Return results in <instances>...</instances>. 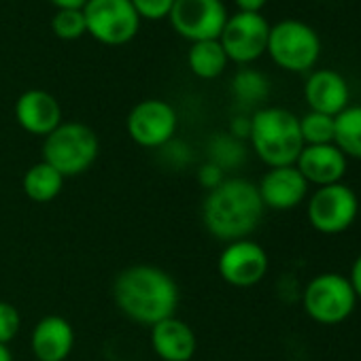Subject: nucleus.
Masks as SVG:
<instances>
[{
    "label": "nucleus",
    "instance_id": "nucleus-1",
    "mask_svg": "<svg viewBox=\"0 0 361 361\" xmlns=\"http://www.w3.org/2000/svg\"><path fill=\"white\" fill-rule=\"evenodd\" d=\"M178 300L180 293L172 274L151 264L128 266L113 281V302L117 310L136 325L153 327L174 317Z\"/></svg>",
    "mask_w": 361,
    "mask_h": 361
},
{
    "label": "nucleus",
    "instance_id": "nucleus-2",
    "mask_svg": "<svg viewBox=\"0 0 361 361\" xmlns=\"http://www.w3.org/2000/svg\"><path fill=\"white\" fill-rule=\"evenodd\" d=\"M264 211L257 183L243 176H230L217 190L207 192L202 224L213 238L228 245L249 238L262 224Z\"/></svg>",
    "mask_w": 361,
    "mask_h": 361
},
{
    "label": "nucleus",
    "instance_id": "nucleus-3",
    "mask_svg": "<svg viewBox=\"0 0 361 361\" xmlns=\"http://www.w3.org/2000/svg\"><path fill=\"white\" fill-rule=\"evenodd\" d=\"M247 142L268 168L295 166L304 149L300 117L283 106H262L251 115Z\"/></svg>",
    "mask_w": 361,
    "mask_h": 361
},
{
    "label": "nucleus",
    "instance_id": "nucleus-4",
    "mask_svg": "<svg viewBox=\"0 0 361 361\" xmlns=\"http://www.w3.org/2000/svg\"><path fill=\"white\" fill-rule=\"evenodd\" d=\"M43 161L54 166L64 178L85 174L98 159V134L83 121H62L43 138Z\"/></svg>",
    "mask_w": 361,
    "mask_h": 361
},
{
    "label": "nucleus",
    "instance_id": "nucleus-5",
    "mask_svg": "<svg viewBox=\"0 0 361 361\" xmlns=\"http://www.w3.org/2000/svg\"><path fill=\"white\" fill-rule=\"evenodd\" d=\"M321 37L302 20H281L270 24L266 54L270 60L287 73H310L321 58Z\"/></svg>",
    "mask_w": 361,
    "mask_h": 361
},
{
    "label": "nucleus",
    "instance_id": "nucleus-6",
    "mask_svg": "<svg viewBox=\"0 0 361 361\" xmlns=\"http://www.w3.org/2000/svg\"><path fill=\"white\" fill-rule=\"evenodd\" d=\"M302 306L314 323L338 325L353 314L357 295L344 274L323 272L310 279L304 287Z\"/></svg>",
    "mask_w": 361,
    "mask_h": 361
},
{
    "label": "nucleus",
    "instance_id": "nucleus-7",
    "mask_svg": "<svg viewBox=\"0 0 361 361\" xmlns=\"http://www.w3.org/2000/svg\"><path fill=\"white\" fill-rule=\"evenodd\" d=\"M81 11L87 35L106 47H121L134 41L142 22L130 0H87Z\"/></svg>",
    "mask_w": 361,
    "mask_h": 361
},
{
    "label": "nucleus",
    "instance_id": "nucleus-8",
    "mask_svg": "<svg viewBox=\"0 0 361 361\" xmlns=\"http://www.w3.org/2000/svg\"><path fill=\"white\" fill-rule=\"evenodd\" d=\"M361 204L353 188L334 183L317 188L306 204V219L312 230L325 236H338L346 232L359 217Z\"/></svg>",
    "mask_w": 361,
    "mask_h": 361
},
{
    "label": "nucleus",
    "instance_id": "nucleus-9",
    "mask_svg": "<svg viewBox=\"0 0 361 361\" xmlns=\"http://www.w3.org/2000/svg\"><path fill=\"white\" fill-rule=\"evenodd\" d=\"M128 136L142 149H161L176 138L178 115L176 109L161 98H147L136 102L126 119Z\"/></svg>",
    "mask_w": 361,
    "mask_h": 361
},
{
    "label": "nucleus",
    "instance_id": "nucleus-10",
    "mask_svg": "<svg viewBox=\"0 0 361 361\" xmlns=\"http://www.w3.org/2000/svg\"><path fill=\"white\" fill-rule=\"evenodd\" d=\"M268 35L270 22L262 13L236 11L228 18L219 43L230 62L238 66H251L266 54Z\"/></svg>",
    "mask_w": 361,
    "mask_h": 361
},
{
    "label": "nucleus",
    "instance_id": "nucleus-11",
    "mask_svg": "<svg viewBox=\"0 0 361 361\" xmlns=\"http://www.w3.org/2000/svg\"><path fill=\"white\" fill-rule=\"evenodd\" d=\"M228 18L224 0H174L168 22L178 37L198 43L219 39Z\"/></svg>",
    "mask_w": 361,
    "mask_h": 361
},
{
    "label": "nucleus",
    "instance_id": "nucleus-12",
    "mask_svg": "<svg viewBox=\"0 0 361 361\" xmlns=\"http://www.w3.org/2000/svg\"><path fill=\"white\" fill-rule=\"evenodd\" d=\"M268 268L270 259L266 249L251 238L228 243L217 257V272L221 281L236 289L255 287L266 279Z\"/></svg>",
    "mask_w": 361,
    "mask_h": 361
},
{
    "label": "nucleus",
    "instance_id": "nucleus-13",
    "mask_svg": "<svg viewBox=\"0 0 361 361\" xmlns=\"http://www.w3.org/2000/svg\"><path fill=\"white\" fill-rule=\"evenodd\" d=\"M13 115L18 126L30 134L45 138L49 136L64 119H62V106L58 98L41 87L26 90L18 96L13 104Z\"/></svg>",
    "mask_w": 361,
    "mask_h": 361
},
{
    "label": "nucleus",
    "instance_id": "nucleus-14",
    "mask_svg": "<svg viewBox=\"0 0 361 361\" xmlns=\"http://www.w3.org/2000/svg\"><path fill=\"white\" fill-rule=\"evenodd\" d=\"M310 185L295 166L268 168L257 183V192L264 209L270 211H293L308 198Z\"/></svg>",
    "mask_w": 361,
    "mask_h": 361
},
{
    "label": "nucleus",
    "instance_id": "nucleus-15",
    "mask_svg": "<svg viewBox=\"0 0 361 361\" xmlns=\"http://www.w3.org/2000/svg\"><path fill=\"white\" fill-rule=\"evenodd\" d=\"M304 100L310 111L336 117L350 104V85L338 71L317 68L306 77Z\"/></svg>",
    "mask_w": 361,
    "mask_h": 361
},
{
    "label": "nucleus",
    "instance_id": "nucleus-16",
    "mask_svg": "<svg viewBox=\"0 0 361 361\" xmlns=\"http://www.w3.org/2000/svg\"><path fill=\"white\" fill-rule=\"evenodd\" d=\"M149 342L159 361H192L198 350L196 331L176 314L149 327Z\"/></svg>",
    "mask_w": 361,
    "mask_h": 361
},
{
    "label": "nucleus",
    "instance_id": "nucleus-17",
    "mask_svg": "<svg viewBox=\"0 0 361 361\" xmlns=\"http://www.w3.org/2000/svg\"><path fill=\"white\" fill-rule=\"evenodd\" d=\"M295 168L306 178L308 185L327 188L334 183H342L348 168L346 155L331 145H306L295 161Z\"/></svg>",
    "mask_w": 361,
    "mask_h": 361
},
{
    "label": "nucleus",
    "instance_id": "nucleus-18",
    "mask_svg": "<svg viewBox=\"0 0 361 361\" xmlns=\"http://www.w3.org/2000/svg\"><path fill=\"white\" fill-rule=\"evenodd\" d=\"M75 348V327L62 314H45L30 331V350L37 361H66Z\"/></svg>",
    "mask_w": 361,
    "mask_h": 361
},
{
    "label": "nucleus",
    "instance_id": "nucleus-19",
    "mask_svg": "<svg viewBox=\"0 0 361 361\" xmlns=\"http://www.w3.org/2000/svg\"><path fill=\"white\" fill-rule=\"evenodd\" d=\"M64 183H66V178L54 166L41 159L24 172L22 190L28 200L37 204H47V202H54L62 194Z\"/></svg>",
    "mask_w": 361,
    "mask_h": 361
},
{
    "label": "nucleus",
    "instance_id": "nucleus-20",
    "mask_svg": "<svg viewBox=\"0 0 361 361\" xmlns=\"http://www.w3.org/2000/svg\"><path fill=\"white\" fill-rule=\"evenodd\" d=\"M228 64H230V60H228L219 39L198 41V43H192L188 49V66H190L192 75L198 79H204V81L219 79L226 73Z\"/></svg>",
    "mask_w": 361,
    "mask_h": 361
},
{
    "label": "nucleus",
    "instance_id": "nucleus-21",
    "mask_svg": "<svg viewBox=\"0 0 361 361\" xmlns=\"http://www.w3.org/2000/svg\"><path fill=\"white\" fill-rule=\"evenodd\" d=\"M334 145L346 155V159L361 161V104H348L336 115Z\"/></svg>",
    "mask_w": 361,
    "mask_h": 361
},
{
    "label": "nucleus",
    "instance_id": "nucleus-22",
    "mask_svg": "<svg viewBox=\"0 0 361 361\" xmlns=\"http://www.w3.org/2000/svg\"><path fill=\"white\" fill-rule=\"evenodd\" d=\"M207 155H209L207 161H213L224 172H230V170H238L247 161L249 151H247V142L234 138L230 132H219L211 136L207 145Z\"/></svg>",
    "mask_w": 361,
    "mask_h": 361
},
{
    "label": "nucleus",
    "instance_id": "nucleus-23",
    "mask_svg": "<svg viewBox=\"0 0 361 361\" xmlns=\"http://www.w3.org/2000/svg\"><path fill=\"white\" fill-rule=\"evenodd\" d=\"M232 94L240 104L255 106L270 96V81L262 71L240 66V71L232 77Z\"/></svg>",
    "mask_w": 361,
    "mask_h": 361
},
{
    "label": "nucleus",
    "instance_id": "nucleus-24",
    "mask_svg": "<svg viewBox=\"0 0 361 361\" xmlns=\"http://www.w3.org/2000/svg\"><path fill=\"white\" fill-rule=\"evenodd\" d=\"M300 132L304 147L306 145H331L334 132H336V117L308 111L304 117H300Z\"/></svg>",
    "mask_w": 361,
    "mask_h": 361
},
{
    "label": "nucleus",
    "instance_id": "nucleus-25",
    "mask_svg": "<svg viewBox=\"0 0 361 361\" xmlns=\"http://www.w3.org/2000/svg\"><path fill=\"white\" fill-rule=\"evenodd\" d=\"M51 32L62 41L81 39L83 35H87L83 11L81 9H60V11H56L54 18H51Z\"/></svg>",
    "mask_w": 361,
    "mask_h": 361
},
{
    "label": "nucleus",
    "instance_id": "nucleus-26",
    "mask_svg": "<svg viewBox=\"0 0 361 361\" xmlns=\"http://www.w3.org/2000/svg\"><path fill=\"white\" fill-rule=\"evenodd\" d=\"M22 331V312L16 304L0 300V344L9 346Z\"/></svg>",
    "mask_w": 361,
    "mask_h": 361
},
{
    "label": "nucleus",
    "instance_id": "nucleus-27",
    "mask_svg": "<svg viewBox=\"0 0 361 361\" xmlns=\"http://www.w3.org/2000/svg\"><path fill=\"white\" fill-rule=\"evenodd\" d=\"M130 3L140 20L159 22V20H168L174 0H130Z\"/></svg>",
    "mask_w": 361,
    "mask_h": 361
},
{
    "label": "nucleus",
    "instance_id": "nucleus-28",
    "mask_svg": "<svg viewBox=\"0 0 361 361\" xmlns=\"http://www.w3.org/2000/svg\"><path fill=\"white\" fill-rule=\"evenodd\" d=\"M196 178H198V185H200L202 190L213 192V190H217V188L224 183V180H226L228 176H226V172H224L219 166H215L213 161H204V164L198 166Z\"/></svg>",
    "mask_w": 361,
    "mask_h": 361
},
{
    "label": "nucleus",
    "instance_id": "nucleus-29",
    "mask_svg": "<svg viewBox=\"0 0 361 361\" xmlns=\"http://www.w3.org/2000/svg\"><path fill=\"white\" fill-rule=\"evenodd\" d=\"M234 138L247 142L249 140V134H251V117L249 115H236L232 117L230 121V130H228Z\"/></svg>",
    "mask_w": 361,
    "mask_h": 361
},
{
    "label": "nucleus",
    "instance_id": "nucleus-30",
    "mask_svg": "<svg viewBox=\"0 0 361 361\" xmlns=\"http://www.w3.org/2000/svg\"><path fill=\"white\" fill-rule=\"evenodd\" d=\"M346 279H348V283H350V287H353L357 300H361V253L355 257V262H353V266H350V274H348Z\"/></svg>",
    "mask_w": 361,
    "mask_h": 361
},
{
    "label": "nucleus",
    "instance_id": "nucleus-31",
    "mask_svg": "<svg viewBox=\"0 0 361 361\" xmlns=\"http://www.w3.org/2000/svg\"><path fill=\"white\" fill-rule=\"evenodd\" d=\"M234 5L238 11L245 13H262V9L268 5V0H234Z\"/></svg>",
    "mask_w": 361,
    "mask_h": 361
},
{
    "label": "nucleus",
    "instance_id": "nucleus-32",
    "mask_svg": "<svg viewBox=\"0 0 361 361\" xmlns=\"http://www.w3.org/2000/svg\"><path fill=\"white\" fill-rule=\"evenodd\" d=\"M49 3L60 11V9H83L87 0H49Z\"/></svg>",
    "mask_w": 361,
    "mask_h": 361
},
{
    "label": "nucleus",
    "instance_id": "nucleus-33",
    "mask_svg": "<svg viewBox=\"0 0 361 361\" xmlns=\"http://www.w3.org/2000/svg\"><path fill=\"white\" fill-rule=\"evenodd\" d=\"M0 361H16V359H13L11 348H9V346H5V344H0Z\"/></svg>",
    "mask_w": 361,
    "mask_h": 361
},
{
    "label": "nucleus",
    "instance_id": "nucleus-34",
    "mask_svg": "<svg viewBox=\"0 0 361 361\" xmlns=\"http://www.w3.org/2000/svg\"><path fill=\"white\" fill-rule=\"evenodd\" d=\"M359 226H361V213H359Z\"/></svg>",
    "mask_w": 361,
    "mask_h": 361
}]
</instances>
